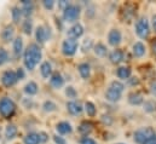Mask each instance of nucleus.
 Returning <instances> with one entry per match:
<instances>
[{
  "label": "nucleus",
  "instance_id": "b1692460",
  "mask_svg": "<svg viewBox=\"0 0 156 144\" xmlns=\"http://www.w3.org/2000/svg\"><path fill=\"white\" fill-rule=\"evenodd\" d=\"M93 51H94L96 56H98V57H105L107 53H108L107 46H105L104 44H102V42H97V44L93 46Z\"/></svg>",
  "mask_w": 156,
  "mask_h": 144
},
{
  "label": "nucleus",
  "instance_id": "0eeeda50",
  "mask_svg": "<svg viewBox=\"0 0 156 144\" xmlns=\"http://www.w3.org/2000/svg\"><path fill=\"white\" fill-rule=\"evenodd\" d=\"M17 81H18V79H17L15 70H6V72H4L2 76H1V84L5 87H12Z\"/></svg>",
  "mask_w": 156,
  "mask_h": 144
},
{
  "label": "nucleus",
  "instance_id": "412c9836",
  "mask_svg": "<svg viewBox=\"0 0 156 144\" xmlns=\"http://www.w3.org/2000/svg\"><path fill=\"white\" fill-rule=\"evenodd\" d=\"M13 53H15V56L16 57H18V56H21V53H22V51H23V40H22V38L21 36H17L15 40H13Z\"/></svg>",
  "mask_w": 156,
  "mask_h": 144
},
{
  "label": "nucleus",
  "instance_id": "2f4dec72",
  "mask_svg": "<svg viewBox=\"0 0 156 144\" xmlns=\"http://www.w3.org/2000/svg\"><path fill=\"white\" fill-rule=\"evenodd\" d=\"M22 31H23V33L27 34V35H30V34H32V32H33V23H32L30 20H26V21L23 22V24H22Z\"/></svg>",
  "mask_w": 156,
  "mask_h": 144
},
{
  "label": "nucleus",
  "instance_id": "3c124183",
  "mask_svg": "<svg viewBox=\"0 0 156 144\" xmlns=\"http://www.w3.org/2000/svg\"><path fill=\"white\" fill-rule=\"evenodd\" d=\"M151 144H156V141H154V142H153Z\"/></svg>",
  "mask_w": 156,
  "mask_h": 144
},
{
  "label": "nucleus",
  "instance_id": "7ed1b4c3",
  "mask_svg": "<svg viewBox=\"0 0 156 144\" xmlns=\"http://www.w3.org/2000/svg\"><path fill=\"white\" fill-rule=\"evenodd\" d=\"M134 31H136V34L138 35V38H140L143 40L148 39L150 35V24H149L148 18L140 17L134 24Z\"/></svg>",
  "mask_w": 156,
  "mask_h": 144
},
{
  "label": "nucleus",
  "instance_id": "c03bdc74",
  "mask_svg": "<svg viewBox=\"0 0 156 144\" xmlns=\"http://www.w3.org/2000/svg\"><path fill=\"white\" fill-rule=\"evenodd\" d=\"M70 4H69V1H67V0H62V1H58V7L63 11V10H66L68 6H69Z\"/></svg>",
  "mask_w": 156,
  "mask_h": 144
},
{
  "label": "nucleus",
  "instance_id": "7c9ffc66",
  "mask_svg": "<svg viewBox=\"0 0 156 144\" xmlns=\"http://www.w3.org/2000/svg\"><path fill=\"white\" fill-rule=\"evenodd\" d=\"M11 16H12V21L15 23H20L21 22V17H22V11L18 6H13L11 10Z\"/></svg>",
  "mask_w": 156,
  "mask_h": 144
},
{
  "label": "nucleus",
  "instance_id": "c85d7f7f",
  "mask_svg": "<svg viewBox=\"0 0 156 144\" xmlns=\"http://www.w3.org/2000/svg\"><path fill=\"white\" fill-rule=\"evenodd\" d=\"M83 109H85L86 114H87L90 117H93V116H96V114H97V108H96V106H94L92 102H86Z\"/></svg>",
  "mask_w": 156,
  "mask_h": 144
},
{
  "label": "nucleus",
  "instance_id": "bb28decb",
  "mask_svg": "<svg viewBox=\"0 0 156 144\" xmlns=\"http://www.w3.org/2000/svg\"><path fill=\"white\" fill-rule=\"evenodd\" d=\"M16 135H17V127H16V125H13V124L7 125L6 128H5V137L11 141V139H13L16 137Z\"/></svg>",
  "mask_w": 156,
  "mask_h": 144
},
{
  "label": "nucleus",
  "instance_id": "f704fd0d",
  "mask_svg": "<svg viewBox=\"0 0 156 144\" xmlns=\"http://www.w3.org/2000/svg\"><path fill=\"white\" fill-rule=\"evenodd\" d=\"M110 87L113 88V90H115L117 92H123V90H125V85L122 84V82H120V81H117V80H114V81H112V84H110Z\"/></svg>",
  "mask_w": 156,
  "mask_h": 144
},
{
  "label": "nucleus",
  "instance_id": "c756f323",
  "mask_svg": "<svg viewBox=\"0 0 156 144\" xmlns=\"http://www.w3.org/2000/svg\"><path fill=\"white\" fill-rule=\"evenodd\" d=\"M143 109H144V111H147V113H154V111H156V101L155 99L145 101V102L143 103Z\"/></svg>",
  "mask_w": 156,
  "mask_h": 144
},
{
  "label": "nucleus",
  "instance_id": "6ab92c4d",
  "mask_svg": "<svg viewBox=\"0 0 156 144\" xmlns=\"http://www.w3.org/2000/svg\"><path fill=\"white\" fill-rule=\"evenodd\" d=\"M13 34H15V27L11 26V24H9V26H6V27L4 28V31L1 32V38H2V40H4L5 42H9V41L13 38Z\"/></svg>",
  "mask_w": 156,
  "mask_h": 144
},
{
  "label": "nucleus",
  "instance_id": "e433bc0d",
  "mask_svg": "<svg viewBox=\"0 0 156 144\" xmlns=\"http://www.w3.org/2000/svg\"><path fill=\"white\" fill-rule=\"evenodd\" d=\"M7 59H9V53H7V51L1 47V49H0V67H1L2 64H5V63L7 62Z\"/></svg>",
  "mask_w": 156,
  "mask_h": 144
},
{
  "label": "nucleus",
  "instance_id": "4468645a",
  "mask_svg": "<svg viewBox=\"0 0 156 144\" xmlns=\"http://www.w3.org/2000/svg\"><path fill=\"white\" fill-rule=\"evenodd\" d=\"M121 96H122L121 92H117L115 90H113L112 87H109V88L107 90V92H105V98H107V101H109V102H112V103L119 102V101L121 99Z\"/></svg>",
  "mask_w": 156,
  "mask_h": 144
},
{
  "label": "nucleus",
  "instance_id": "9b49d317",
  "mask_svg": "<svg viewBox=\"0 0 156 144\" xmlns=\"http://www.w3.org/2000/svg\"><path fill=\"white\" fill-rule=\"evenodd\" d=\"M50 84H51V86L55 87V88H61V87L64 85V79H63V76L58 72L53 73V74L51 75V79H50Z\"/></svg>",
  "mask_w": 156,
  "mask_h": 144
},
{
  "label": "nucleus",
  "instance_id": "8fccbe9b",
  "mask_svg": "<svg viewBox=\"0 0 156 144\" xmlns=\"http://www.w3.org/2000/svg\"><path fill=\"white\" fill-rule=\"evenodd\" d=\"M151 24H153V29H154V32L156 33V15H154L153 18H151Z\"/></svg>",
  "mask_w": 156,
  "mask_h": 144
},
{
  "label": "nucleus",
  "instance_id": "9d476101",
  "mask_svg": "<svg viewBox=\"0 0 156 144\" xmlns=\"http://www.w3.org/2000/svg\"><path fill=\"white\" fill-rule=\"evenodd\" d=\"M56 130L57 132L61 135V136H64V135H69L73 132V127L70 125V122L68 121H61L56 125Z\"/></svg>",
  "mask_w": 156,
  "mask_h": 144
},
{
  "label": "nucleus",
  "instance_id": "6e6552de",
  "mask_svg": "<svg viewBox=\"0 0 156 144\" xmlns=\"http://www.w3.org/2000/svg\"><path fill=\"white\" fill-rule=\"evenodd\" d=\"M121 41H122V34L119 29H112L108 33V42L110 46L116 47L121 44Z\"/></svg>",
  "mask_w": 156,
  "mask_h": 144
},
{
  "label": "nucleus",
  "instance_id": "ddd939ff",
  "mask_svg": "<svg viewBox=\"0 0 156 144\" xmlns=\"http://www.w3.org/2000/svg\"><path fill=\"white\" fill-rule=\"evenodd\" d=\"M67 110L69 111V114L72 115H79L82 113V106L79 103V102H75V101H70L67 103Z\"/></svg>",
  "mask_w": 156,
  "mask_h": 144
},
{
  "label": "nucleus",
  "instance_id": "09e8293b",
  "mask_svg": "<svg viewBox=\"0 0 156 144\" xmlns=\"http://www.w3.org/2000/svg\"><path fill=\"white\" fill-rule=\"evenodd\" d=\"M151 50H153V53L156 56V39L151 41Z\"/></svg>",
  "mask_w": 156,
  "mask_h": 144
},
{
  "label": "nucleus",
  "instance_id": "4c0bfd02",
  "mask_svg": "<svg viewBox=\"0 0 156 144\" xmlns=\"http://www.w3.org/2000/svg\"><path fill=\"white\" fill-rule=\"evenodd\" d=\"M66 95H67L68 98H76L78 92H76V90H75L73 86H68V87L66 88Z\"/></svg>",
  "mask_w": 156,
  "mask_h": 144
},
{
  "label": "nucleus",
  "instance_id": "72a5a7b5",
  "mask_svg": "<svg viewBox=\"0 0 156 144\" xmlns=\"http://www.w3.org/2000/svg\"><path fill=\"white\" fill-rule=\"evenodd\" d=\"M42 108H44L45 111L51 113V111H55V110L57 109V106H56V103H53L52 101H46V102H44Z\"/></svg>",
  "mask_w": 156,
  "mask_h": 144
},
{
  "label": "nucleus",
  "instance_id": "f8f14e48",
  "mask_svg": "<svg viewBox=\"0 0 156 144\" xmlns=\"http://www.w3.org/2000/svg\"><path fill=\"white\" fill-rule=\"evenodd\" d=\"M35 38H37V41L39 44H44L47 38H48V32L46 29V27L44 26H39L37 29H35Z\"/></svg>",
  "mask_w": 156,
  "mask_h": 144
},
{
  "label": "nucleus",
  "instance_id": "79ce46f5",
  "mask_svg": "<svg viewBox=\"0 0 156 144\" xmlns=\"http://www.w3.org/2000/svg\"><path fill=\"white\" fill-rule=\"evenodd\" d=\"M53 142L56 144H67V141L61 136H53Z\"/></svg>",
  "mask_w": 156,
  "mask_h": 144
},
{
  "label": "nucleus",
  "instance_id": "603ef678",
  "mask_svg": "<svg viewBox=\"0 0 156 144\" xmlns=\"http://www.w3.org/2000/svg\"><path fill=\"white\" fill-rule=\"evenodd\" d=\"M117 144H123V143H117Z\"/></svg>",
  "mask_w": 156,
  "mask_h": 144
},
{
  "label": "nucleus",
  "instance_id": "dca6fc26",
  "mask_svg": "<svg viewBox=\"0 0 156 144\" xmlns=\"http://www.w3.org/2000/svg\"><path fill=\"white\" fill-rule=\"evenodd\" d=\"M128 102H129V104H132V106H140V104L144 103V98H143V96H142L140 93H138V92H131V93L128 95Z\"/></svg>",
  "mask_w": 156,
  "mask_h": 144
},
{
  "label": "nucleus",
  "instance_id": "4be33fe9",
  "mask_svg": "<svg viewBox=\"0 0 156 144\" xmlns=\"http://www.w3.org/2000/svg\"><path fill=\"white\" fill-rule=\"evenodd\" d=\"M131 74H132V70L129 67H120L116 70L117 77L121 80H128L131 77Z\"/></svg>",
  "mask_w": 156,
  "mask_h": 144
},
{
  "label": "nucleus",
  "instance_id": "de8ad7c7",
  "mask_svg": "<svg viewBox=\"0 0 156 144\" xmlns=\"http://www.w3.org/2000/svg\"><path fill=\"white\" fill-rule=\"evenodd\" d=\"M128 82H129V85L134 86V85H138L139 84V80L137 77H131V79H128Z\"/></svg>",
  "mask_w": 156,
  "mask_h": 144
},
{
  "label": "nucleus",
  "instance_id": "f03ea898",
  "mask_svg": "<svg viewBox=\"0 0 156 144\" xmlns=\"http://www.w3.org/2000/svg\"><path fill=\"white\" fill-rule=\"evenodd\" d=\"M133 139L137 144H151L156 141V132L153 127H142L133 135Z\"/></svg>",
  "mask_w": 156,
  "mask_h": 144
},
{
  "label": "nucleus",
  "instance_id": "c9c22d12",
  "mask_svg": "<svg viewBox=\"0 0 156 144\" xmlns=\"http://www.w3.org/2000/svg\"><path fill=\"white\" fill-rule=\"evenodd\" d=\"M92 47H93V41H92V39H86V40L83 41L82 46H81V50H82V52H88Z\"/></svg>",
  "mask_w": 156,
  "mask_h": 144
},
{
  "label": "nucleus",
  "instance_id": "f3484780",
  "mask_svg": "<svg viewBox=\"0 0 156 144\" xmlns=\"http://www.w3.org/2000/svg\"><path fill=\"white\" fill-rule=\"evenodd\" d=\"M78 70L80 76L85 80H87L91 76V67L88 63H80L78 66Z\"/></svg>",
  "mask_w": 156,
  "mask_h": 144
},
{
  "label": "nucleus",
  "instance_id": "a878e982",
  "mask_svg": "<svg viewBox=\"0 0 156 144\" xmlns=\"http://www.w3.org/2000/svg\"><path fill=\"white\" fill-rule=\"evenodd\" d=\"M38 90H39V87H38L37 82H34V81H29V82L24 86V92H26L28 96H34V95H37V93H38Z\"/></svg>",
  "mask_w": 156,
  "mask_h": 144
},
{
  "label": "nucleus",
  "instance_id": "cd10ccee",
  "mask_svg": "<svg viewBox=\"0 0 156 144\" xmlns=\"http://www.w3.org/2000/svg\"><path fill=\"white\" fill-rule=\"evenodd\" d=\"M23 142H24V144H40L39 135H38V133H34V132L28 133V135L24 137Z\"/></svg>",
  "mask_w": 156,
  "mask_h": 144
},
{
  "label": "nucleus",
  "instance_id": "393cba45",
  "mask_svg": "<svg viewBox=\"0 0 156 144\" xmlns=\"http://www.w3.org/2000/svg\"><path fill=\"white\" fill-rule=\"evenodd\" d=\"M92 127H93V125L90 121H82L79 126V132L81 135H83V137H87V135L92 131Z\"/></svg>",
  "mask_w": 156,
  "mask_h": 144
},
{
  "label": "nucleus",
  "instance_id": "2eb2a0df",
  "mask_svg": "<svg viewBox=\"0 0 156 144\" xmlns=\"http://www.w3.org/2000/svg\"><path fill=\"white\" fill-rule=\"evenodd\" d=\"M132 51H133V55L138 58H142L144 55H145V45L142 42V41H137L133 44V47H132Z\"/></svg>",
  "mask_w": 156,
  "mask_h": 144
},
{
  "label": "nucleus",
  "instance_id": "a18cd8bd",
  "mask_svg": "<svg viewBox=\"0 0 156 144\" xmlns=\"http://www.w3.org/2000/svg\"><path fill=\"white\" fill-rule=\"evenodd\" d=\"M16 75H17V79H18V80L24 79L26 73H24V70H23V68H18V69L16 70Z\"/></svg>",
  "mask_w": 156,
  "mask_h": 144
},
{
  "label": "nucleus",
  "instance_id": "5701e85b",
  "mask_svg": "<svg viewBox=\"0 0 156 144\" xmlns=\"http://www.w3.org/2000/svg\"><path fill=\"white\" fill-rule=\"evenodd\" d=\"M40 73H41L42 77L48 79V77L52 75V66H51V63H48V62H42L41 66H40Z\"/></svg>",
  "mask_w": 156,
  "mask_h": 144
},
{
  "label": "nucleus",
  "instance_id": "f257e3e1",
  "mask_svg": "<svg viewBox=\"0 0 156 144\" xmlns=\"http://www.w3.org/2000/svg\"><path fill=\"white\" fill-rule=\"evenodd\" d=\"M41 58H42V53L39 45L37 44H30L23 55V62L28 70H34L37 64H39V62L41 61Z\"/></svg>",
  "mask_w": 156,
  "mask_h": 144
},
{
  "label": "nucleus",
  "instance_id": "a19ab883",
  "mask_svg": "<svg viewBox=\"0 0 156 144\" xmlns=\"http://www.w3.org/2000/svg\"><path fill=\"white\" fill-rule=\"evenodd\" d=\"M80 144H97V142L94 139H92L91 137H82L80 141Z\"/></svg>",
  "mask_w": 156,
  "mask_h": 144
},
{
  "label": "nucleus",
  "instance_id": "423d86ee",
  "mask_svg": "<svg viewBox=\"0 0 156 144\" xmlns=\"http://www.w3.org/2000/svg\"><path fill=\"white\" fill-rule=\"evenodd\" d=\"M79 47L78 40H74V39H70V38H67L63 44H62V52L64 56L67 57H72L76 53Z\"/></svg>",
  "mask_w": 156,
  "mask_h": 144
},
{
  "label": "nucleus",
  "instance_id": "aec40b11",
  "mask_svg": "<svg viewBox=\"0 0 156 144\" xmlns=\"http://www.w3.org/2000/svg\"><path fill=\"white\" fill-rule=\"evenodd\" d=\"M109 59L113 64H119L123 61V52L121 50H114L110 55H109Z\"/></svg>",
  "mask_w": 156,
  "mask_h": 144
},
{
  "label": "nucleus",
  "instance_id": "1a4fd4ad",
  "mask_svg": "<svg viewBox=\"0 0 156 144\" xmlns=\"http://www.w3.org/2000/svg\"><path fill=\"white\" fill-rule=\"evenodd\" d=\"M82 34H83V27L81 23H75L68 29V38L70 39L78 40L80 36H82Z\"/></svg>",
  "mask_w": 156,
  "mask_h": 144
},
{
  "label": "nucleus",
  "instance_id": "473e14b6",
  "mask_svg": "<svg viewBox=\"0 0 156 144\" xmlns=\"http://www.w3.org/2000/svg\"><path fill=\"white\" fill-rule=\"evenodd\" d=\"M123 13H125V18H126V20L132 18V17L134 16V6L131 5V4L125 5V11H123Z\"/></svg>",
  "mask_w": 156,
  "mask_h": 144
},
{
  "label": "nucleus",
  "instance_id": "ea45409f",
  "mask_svg": "<svg viewBox=\"0 0 156 144\" xmlns=\"http://www.w3.org/2000/svg\"><path fill=\"white\" fill-rule=\"evenodd\" d=\"M42 5L46 10H52L53 6H55V1L53 0H44L42 1Z\"/></svg>",
  "mask_w": 156,
  "mask_h": 144
},
{
  "label": "nucleus",
  "instance_id": "49530a36",
  "mask_svg": "<svg viewBox=\"0 0 156 144\" xmlns=\"http://www.w3.org/2000/svg\"><path fill=\"white\" fill-rule=\"evenodd\" d=\"M150 92H151V95L156 98V81H153L150 84Z\"/></svg>",
  "mask_w": 156,
  "mask_h": 144
},
{
  "label": "nucleus",
  "instance_id": "39448f33",
  "mask_svg": "<svg viewBox=\"0 0 156 144\" xmlns=\"http://www.w3.org/2000/svg\"><path fill=\"white\" fill-rule=\"evenodd\" d=\"M81 13V7L79 5H73L70 4L66 10H63V20L66 22H75L78 21Z\"/></svg>",
  "mask_w": 156,
  "mask_h": 144
},
{
  "label": "nucleus",
  "instance_id": "37998d69",
  "mask_svg": "<svg viewBox=\"0 0 156 144\" xmlns=\"http://www.w3.org/2000/svg\"><path fill=\"white\" fill-rule=\"evenodd\" d=\"M38 135H39L40 143H46V142L48 141V136H47V133H45V132H39Z\"/></svg>",
  "mask_w": 156,
  "mask_h": 144
},
{
  "label": "nucleus",
  "instance_id": "20e7f679",
  "mask_svg": "<svg viewBox=\"0 0 156 144\" xmlns=\"http://www.w3.org/2000/svg\"><path fill=\"white\" fill-rule=\"evenodd\" d=\"M16 111L15 102L9 97H2L0 99V115L5 119H10Z\"/></svg>",
  "mask_w": 156,
  "mask_h": 144
},
{
  "label": "nucleus",
  "instance_id": "58836bf2",
  "mask_svg": "<svg viewBox=\"0 0 156 144\" xmlns=\"http://www.w3.org/2000/svg\"><path fill=\"white\" fill-rule=\"evenodd\" d=\"M101 120H102V122H103L104 125H107V126H110V125L113 124V121H114L110 115H102Z\"/></svg>",
  "mask_w": 156,
  "mask_h": 144
},
{
  "label": "nucleus",
  "instance_id": "a211bd4d",
  "mask_svg": "<svg viewBox=\"0 0 156 144\" xmlns=\"http://www.w3.org/2000/svg\"><path fill=\"white\" fill-rule=\"evenodd\" d=\"M33 10H34V4L32 1H29V0H23L22 1V7H21L22 15L28 17V16H30L33 13Z\"/></svg>",
  "mask_w": 156,
  "mask_h": 144
}]
</instances>
